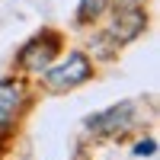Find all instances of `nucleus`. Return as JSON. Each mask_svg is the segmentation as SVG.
<instances>
[{"instance_id":"1","label":"nucleus","mask_w":160,"mask_h":160,"mask_svg":"<svg viewBox=\"0 0 160 160\" xmlns=\"http://www.w3.org/2000/svg\"><path fill=\"white\" fill-rule=\"evenodd\" d=\"M58 48H61V38L55 32H42V35H35L32 42H26L22 51H19V64L26 71H48V64L55 61L58 55Z\"/></svg>"},{"instance_id":"2","label":"nucleus","mask_w":160,"mask_h":160,"mask_svg":"<svg viewBox=\"0 0 160 160\" xmlns=\"http://www.w3.org/2000/svg\"><path fill=\"white\" fill-rule=\"evenodd\" d=\"M90 74H93V68H90L87 55L71 51L68 61H61L58 68L48 71V87H51V90H71V87H77V83H83Z\"/></svg>"},{"instance_id":"3","label":"nucleus","mask_w":160,"mask_h":160,"mask_svg":"<svg viewBox=\"0 0 160 160\" xmlns=\"http://www.w3.org/2000/svg\"><path fill=\"white\" fill-rule=\"evenodd\" d=\"M144 26H148V16H144V10H138V3L122 7L115 13V22H112V38L115 42H131L135 35H141Z\"/></svg>"},{"instance_id":"4","label":"nucleus","mask_w":160,"mask_h":160,"mask_svg":"<svg viewBox=\"0 0 160 160\" xmlns=\"http://www.w3.org/2000/svg\"><path fill=\"white\" fill-rule=\"evenodd\" d=\"M128 122H131V102H122V106L106 109L102 115H90L87 118V128L99 131V135H115V131H122Z\"/></svg>"},{"instance_id":"5","label":"nucleus","mask_w":160,"mask_h":160,"mask_svg":"<svg viewBox=\"0 0 160 160\" xmlns=\"http://www.w3.org/2000/svg\"><path fill=\"white\" fill-rule=\"evenodd\" d=\"M22 96H26V90H22L19 80H0V131L16 118Z\"/></svg>"},{"instance_id":"6","label":"nucleus","mask_w":160,"mask_h":160,"mask_svg":"<svg viewBox=\"0 0 160 160\" xmlns=\"http://www.w3.org/2000/svg\"><path fill=\"white\" fill-rule=\"evenodd\" d=\"M106 3H109V0H83V3H80V13H77V19H80V22H90V19H96L99 13L106 10Z\"/></svg>"},{"instance_id":"7","label":"nucleus","mask_w":160,"mask_h":160,"mask_svg":"<svg viewBox=\"0 0 160 160\" xmlns=\"http://www.w3.org/2000/svg\"><path fill=\"white\" fill-rule=\"evenodd\" d=\"M154 151H157L154 141H141V144H135V154H138V157H148V154H154Z\"/></svg>"},{"instance_id":"8","label":"nucleus","mask_w":160,"mask_h":160,"mask_svg":"<svg viewBox=\"0 0 160 160\" xmlns=\"http://www.w3.org/2000/svg\"><path fill=\"white\" fill-rule=\"evenodd\" d=\"M131 3H141V0H118V7H131Z\"/></svg>"}]
</instances>
